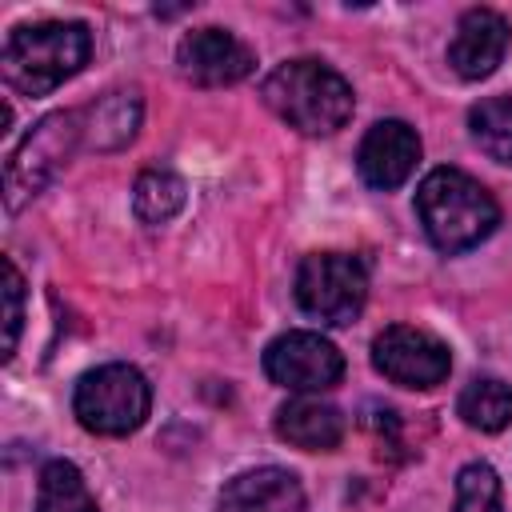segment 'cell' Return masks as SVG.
Segmentation results:
<instances>
[{"instance_id":"5bb4252c","label":"cell","mask_w":512,"mask_h":512,"mask_svg":"<svg viewBox=\"0 0 512 512\" xmlns=\"http://www.w3.org/2000/svg\"><path fill=\"white\" fill-rule=\"evenodd\" d=\"M276 436L304 452H332L344 440V416L332 404L296 396L276 412Z\"/></svg>"},{"instance_id":"277c9868","label":"cell","mask_w":512,"mask_h":512,"mask_svg":"<svg viewBox=\"0 0 512 512\" xmlns=\"http://www.w3.org/2000/svg\"><path fill=\"white\" fill-rule=\"evenodd\" d=\"M152 388L132 364H100L76 380L72 412L96 436H128L148 420Z\"/></svg>"},{"instance_id":"7c38bea8","label":"cell","mask_w":512,"mask_h":512,"mask_svg":"<svg viewBox=\"0 0 512 512\" xmlns=\"http://www.w3.org/2000/svg\"><path fill=\"white\" fill-rule=\"evenodd\" d=\"M220 512H304V488L288 468H252L224 484Z\"/></svg>"},{"instance_id":"5b68a950","label":"cell","mask_w":512,"mask_h":512,"mask_svg":"<svg viewBox=\"0 0 512 512\" xmlns=\"http://www.w3.org/2000/svg\"><path fill=\"white\" fill-rule=\"evenodd\" d=\"M296 304L332 328H344L360 316L368 300V268L348 252H312L296 268Z\"/></svg>"},{"instance_id":"6da1fadb","label":"cell","mask_w":512,"mask_h":512,"mask_svg":"<svg viewBox=\"0 0 512 512\" xmlns=\"http://www.w3.org/2000/svg\"><path fill=\"white\" fill-rule=\"evenodd\" d=\"M92 56V32L80 20H40L8 32L0 72L20 96H48Z\"/></svg>"},{"instance_id":"ffe728a7","label":"cell","mask_w":512,"mask_h":512,"mask_svg":"<svg viewBox=\"0 0 512 512\" xmlns=\"http://www.w3.org/2000/svg\"><path fill=\"white\" fill-rule=\"evenodd\" d=\"M20 320H24V280L12 256H4V360H12L16 340H20Z\"/></svg>"},{"instance_id":"7a4b0ae2","label":"cell","mask_w":512,"mask_h":512,"mask_svg":"<svg viewBox=\"0 0 512 512\" xmlns=\"http://www.w3.org/2000/svg\"><path fill=\"white\" fill-rule=\"evenodd\" d=\"M264 104L304 136H332L352 116L348 80L324 60H284L264 76Z\"/></svg>"},{"instance_id":"ba28073f","label":"cell","mask_w":512,"mask_h":512,"mask_svg":"<svg viewBox=\"0 0 512 512\" xmlns=\"http://www.w3.org/2000/svg\"><path fill=\"white\" fill-rule=\"evenodd\" d=\"M264 372L288 392H324L344 376V356L320 332H284L264 348Z\"/></svg>"},{"instance_id":"3957f363","label":"cell","mask_w":512,"mask_h":512,"mask_svg":"<svg viewBox=\"0 0 512 512\" xmlns=\"http://www.w3.org/2000/svg\"><path fill=\"white\" fill-rule=\"evenodd\" d=\"M416 212L428 240L448 256L476 248L500 224L492 192L460 168H432L416 188Z\"/></svg>"},{"instance_id":"ac0fdd59","label":"cell","mask_w":512,"mask_h":512,"mask_svg":"<svg viewBox=\"0 0 512 512\" xmlns=\"http://www.w3.org/2000/svg\"><path fill=\"white\" fill-rule=\"evenodd\" d=\"M472 140L500 164H512V96H484L468 108Z\"/></svg>"},{"instance_id":"d6986e66","label":"cell","mask_w":512,"mask_h":512,"mask_svg":"<svg viewBox=\"0 0 512 512\" xmlns=\"http://www.w3.org/2000/svg\"><path fill=\"white\" fill-rule=\"evenodd\" d=\"M456 512H504L500 504V476L492 464L472 460L456 476Z\"/></svg>"},{"instance_id":"2e32d148","label":"cell","mask_w":512,"mask_h":512,"mask_svg":"<svg viewBox=\"0 0 512 512\" xmlns=\"http://www.w3.org/2000/svg\"><path fill=\"white\" fill-rule=\"evenodd\" d=\"M36 512H96V500L72 460H48L40 468Z\"/></svg>"},{"instance_id":"8fae6325","label":"cell","mask_w":512,"mask_h":512,"mask_svg":"<svg viewBox=\"0 0 512 512\" xmlns=\"http://www.w3.org/2000/svg\"><path fill=\"white\" fill-rule=\"evenodd\" d=\"M508 52V20L492 8H468L448 44V64L464 80H484Z\"/></svg>"},{"instance_id":"e0dca14e","label":"cell","mask_w":512,"mask_h":512,"mask_svg":"<svg viewBox=\"0 0 512 512\" xmlns=\"http://www.w3.org/2000/svg\"><path fill=\"white\" fill-rule=\"evenodd\" d=\"M184 196H188V188L176 172L148 168V172H140V180L132 188V208L144 224H164L184 208Z\"/></svg>"},{"instance_id":"9c48e42d","label":"cell","mask_w":512,"mask_h":512,"mask_svg":"<svg viewBox=\"0 0 512 512\" xmlns=\"http://www.w3.org/2000/svg\"><path fill=\"white\" fill-rule=\"evenodd\" d=\"M176 64H180L184 80H192L200 88H224V84L244 80L252 72L256 56L228 28H196L176 44Z\"/></svg>"},{"instance_id":"9a60e30c","label":"cell","mask_w":512,"mask_h":512,"mask_svg":"<svg viewBox=\"0 0 512 512\" xmlns=\"http://www.w3.org/2000/svg\"><path fill=\"white\" fill-rule=\"evenodd\" d=\"M456 412L468 428L480 432H500L512 424V384L496 380V376H476L472 384H464Z\"/></svg>"},{"instance_id":"4fadbf2b","label":"cell","mask_w":512,"mask_h":512,"mask_svg":"<svg viewBox=\"0 0 512 512\" xmlns=\"http://www.w3.org/2000/svg\"><path fill=\"white\" fill-rule=\"evenodd\" d=\"M140 92L136 88H116V92H104L96 104H88L80 112V144L84 148H96V152H112V148H124L136 128H140Z\"/></svg>"},{"instance_id":"52a82bcc","label":"cell","mask_w":512,"mask_h":512,"mask_svg":"<svg viewBox=\"0 0 512 512\" xmlns=\"http://www.w3.org/2000/svg\"><path fill=\"white\" fill-rule=\"evenodd\" d=\"M372 364L400 388H436L452 372V352L440 336L416 324H388L372 340Z\"/></svg>"},{"instance_id":"8992f818","label":"cell","mask_w":512,"mask_h":512,"mask_svg":"<svg viewBox=\"0 0 512 512\" xmlns=\"http://www.w3.org/2000/svg\"><path fill=\"white\" fill-rule=\"evenodd\" d=\"M80 112H52L44 116L20 148H12L8 164H4V200H8V212H16L24 200H32L60 168L64 160L72 156V148L80 144Z\"/></svg>"},{"instance_id":"30bf717a","label":"cell","mask_w":512,"mask_h":512,"mask_svg":"<svg viewBox=\"0 0 512 512\" xmlns=\"http://www.w3.org/2000/svg\"><path fill=\"white\" fill-rule=\"evenodd\" d=\"M420 160V136L404 120H376L360 148H356V172L368 188H400Z\"/></svg>"}]
</instances>
